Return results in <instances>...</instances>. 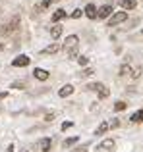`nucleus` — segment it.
<instances>
[{"instance_id":"obj_1","label":"nucleus","mask_w":143,"mask_h":152,"mask_svg":"<svg viewBox=\"0 0 143 152\" xmlns=\"http://www.w3.org/2000/svg\"><path fill=\"white\" fill-rule=\"evenodd\" d=\"M77 45H79V39L75 37V35H70V37L66 39V42H64V52H66V56L74 58V56L77 54Z\"/></svg>"},{"instance_id":"obj_2","label":"nucleus","mask_w":143,"mask_h":152,"mask_svg":"<svg viewBox=\"0 0 143 152\" xmlns=\"http://www.w3.org/2000/svg\"><path fill=\"white\" fill-rule=\"evenodd\" d=\"M126 19H128V14H126V12H116V14H112V18L108 19V25L114 27V25H118V23L126 21Z\"/></svg>"},{"instance_id":"obj_3","label":"nucleus","mask_w":143,"mask_h":152,"mask_svg":"<svg viewBox=\"0 0 143 152\" xmlns=\"http://www.w3.org/2000/svg\"><path fill=\"white\" fill-rule=\"evenodd\" d=\"M89 89H91V91H97L101 98H106V96H108V89H106V87L102 85V83H91Z\"/></svg>"},{"instance_id":"obj_4","label":"nucleus","mask_w":143,"mask_h":152,"mask_svg":"<svg viewBox=\"0 0 143 152\" xmlns=\"http://www.w3.org/2000/svg\"><path fill=\"white\" fill-rule=\"evenodd\" d=\"M12 66H14V67H25V66H29V56L21 54V56H18V58H14Z\"/></svg>"},{"instance_id":"obj_5","label":"nucleus","mask_w":143,"mask_h":152,"mask_svg":"<svg viewBox=\"0 0 143 152\" xmlns=\"http://www.w3.org/2000/svg\"><path fill=\"white\" fill-rule=\"evenodd\" d=\"M110 14H112V6H110V4H105V6H101L97 10V18H101V19L108 18Z\"/></svg>"},{"instance_id":"obj_6","label":"nucleus","mask_w":143,"mask_h":152,"mask_svg":"<svg viewBox=\"0 0 143 152\" xmlns=\"http://www.w3.org/2000/svg\"><path fill=\"white\" fill-rule=\"evenodd\" d=\"M33 75L39 79V81H46V79H49V71H46V69H41V67H35Z\"/></svg>"},{"instance_id":"obj_7","label":"nucleus","mask_w":143,"mask_h":152,"mask_svg":"<svg viewBox=\"0 0 143 152\" xmlns=\"http://www.w3.org/2000/svg\"><path fill=\"white\" fill-rule=\"evenodd\" d=\"M85 15L89 19L97 18V8H95V4H87V6H85Z\"/></svg>"},{"instance_id":"obj_8","label":"nucleus","mask_w":143,"mask_h":152,"mask_svg":"<svg viewBox=\"0 0 143 152\" xmlns=\"http://www.w3.org/2000/svg\"><path fill=\"white\" fill-rule=\"evenodd\" d=\"M64 18H66V12L62 10V8H58V10L52 14V21H54V23H58L60 19H64Z\"/></svg>"},{"instance_id":"obj_9","label":"nucleus","mask_w":143,"mask_h":152,"mask_svg":"<svg viewBox=\"0 0 143 152\" xmlns=\"http://www.w3.org/2000/svg\"><path fill=\"white\" fill-rule=\"evenodd\" d=\"M60 50V45L58 42H52L50 46H46V48H43V54H54V52Z\"/></svg>"},{"instance_id":"obj_10","label":"nucleus","mask_w":143,"mask_h":152,"mask_svg":"<svg viewBox=\"0 0 143 152\" xmlns=\"http://www.w3.org/2000/svg\"><path fill=\"white\" fill-rule=\"evenodd\" d=\"M72 93H74V87H72V85H64V87L60 89V93H58V94H60L62 98H66V96H70Z\"/></svg>"},{"instance_id":"obj_11","label":"nucleus","mask_w":143,"mask_h":152,"mask_svg":"<svg viewBox=\"0 0 143 152\" xmlns=\"http://www.w3.org/2000/svg\"><path fill=\"white\" fill-rule=\"evenodd\" d=\"M130 121H133V123H139V121H143V110L133 112V114H132V118H130Z\"/></svg>"},{"instance_id":"obj_12","label":"nucleus","mask_w":143,"mask_h":152,"mask_svg":"<svg viewBox=\"0 0 143 152\" xmlns=\"http://www.w3.org/2000/svg\"><path fill=\"white\" fill-rule=\"evenodd\" d=\"M120 6L124 8V10H133V8H136V0H122Z\"/></svg>"},{"instance_id":"obj_13","label":"nucleus","mask_w":143,"mask_h":152,"mask_svg":"<svg viewBox=\"0 0 143 152\" xmlns=\"http://www.w3.org/2000/svg\"><path fill=\"white\" fill-rule=\"evenodd\" d=\"M108 129H110V125H108V123H106V121H102L101 125L97 127V131H95V135H102V133H106V131H108Z\"/></svg>"},{"instance_id":"obj_14","label":"nucleus","mask_w":143,"mask_h":152,"mask_svg":"<svg viewBox=\"0 0 143 152\" xmlns=\"http://www.w3.org/2000/svg\"><path fill=\"white\" fill-rule=\"evenodd\" d=\"M60 35H62V27L60 25H54L52 29H50V37H52V39H58Z\"/></svg>"},{"instance_id":"obj_15","label":"nucleus","mask_w":143,"mask_h":152,"mask_svg":"<svg viewBox=\"0 0 143 152\" xmlns=\"http://www.w3.org/2000/svg\"><path fill=\"white\" fill-rule=\"evenodd\" d=\"M41 150L43 152H49L50 150V139H43V141H41Z\"/></svg>"},{"instance_id":"obj_16","label":"nucleus","mask_w":143,"mask_h":152,"mask_svg":"<svg viewBox=\"0 0 143 152\" xmlns=\"http://www.w3.org/2000/svg\"><path fill=\"white\" fill-rule=\"evenodd\" d=\"M126 106H128V104H126L124 100H118L116 104H114V110H116V112H122V110H126Z\"/></svg>"},{"instance_id":"obj_17","label":"nucleus","mask_w":143,"mask_h":152,"mask_svg":"<svg viewBox=\"0 0 143 152\" xmlns=\"http://www.w3.org/2000/svg\"><path fill=\"white\" fill-rule=\"evenodd\" d=\"M75 142H77V137H72V139H66V141H64V146H66V148H68V146H72V145H75Z\"/></svg>"},{"instance_id":"obj_18","label":"nucleus","mask_w":143,"mask_h":152,"mask_svg":"<svg viewBox=\"0 0 143 152\" xmlns=\"http://www.w3.org/2000/svg\"><path fill=\"white\" fill-rule=\"evenodd\" d=\"M101 148H114V141H110V139H108V141H105L101 145Z\"/></svg>"},{"instance_id":"obj_19","label":"nucleus","mask_w":143,"mask_h":152,"mask_svg":"<svg viewBox=\"0 0 143 152\" xmlns=\"http://www.w3.org/2000/svg\"><path fill=\"white\" fill-rule=\"evenodd\" d=\"M77 62H79V66H87L89 58H87V56H77Z\"/></svg>"},{"instance_id":"obj_20","label":"nucleus","mask_w":143,"mask_h":152,"mask_svg":"<svg viewBox=\"0 0 143 152\" xmlns=\"http://www.w3.org/2000/svg\"><path fill=\"white\" fill-rule=\"evenodd\" d=\"M130 71H132V69H130V66H122L120 67V75H128Z\"/></svg>"},{"instance_id":"obj_21","label":"nucleus","mask_w":143,"mask_h":152,"mask_svg":"<svg viewBox=\"0 0 143 152\" xmlns=\"http://www.w3.org/2000/svg\"><path fill=\"white\" fill-rule=\"evenodd\" d=\"M81 75H83V77H89V75H93V69H91V67H87V69L81 71Z\"/></svg>"},{"instance_id":"obj_22","label":"nucleus","mask_w":143,"mask_h":152,"mask_svg":"<svg viewBox=\"0 0 143 152\" xmlns=\"http://www.w3.org/2000/svg\"><path fill=\"white\" fill-rule=\"evenodd\" d=\"M72 125H74V123H72V121H64V123H62V131H66V129H70V127Z\"/></svg>"},{"instance_id":"obj_23","label":"nucleus","mask_w":143,"mask_h":152,"mask_svg":"<svg viewBox=\"0 0 143 152\" xmlns=\"http://www.w3.org/2000/svg\"><path fill=\"white\" fill-rule=\"evenodd\" d=\"M52 2H56V0H43V4H41V6H43V8H49Z\"/></svg>"},{"instance_id":"obj_24","label":"nucleus","mask_w":143,"mask_h":152,"mask_svg":"<svg viewBox=\"0 0 143 152\" xmlns=\"http://www.w3.org/2000/svg\"><path fill=\"white\" fill-rule=\"evenodd\" d=\"M81 14H83V12H81V10L77 8V10H74V12H72V18H79Z\"/></svg>"},{"instance_id":"obj_25","label":"nucleus","mask_w":143,"mask_h":152,"mask_svg":"<svg viewBox=\"0 0 143 152\" xmlns=\"http://www.w3.org/2000/svg\"><path fill=\"white\" fill-rule=\"evenodd\" d=\"M108 125H110V127H118V125H120V121H118V119H114V121L108 123Z\"/></svg>"},{"instance_id":"obj_26","label":"nucleus","mask_w":143,"mask_h":152,"mask_svg":"<svg viewBox=\"0 0 143 152\" xmlns=\"http://www.w3.org/2000/svg\"><path fill=\"white\" fill-rule=\"evenodd\" d=\"M6 96H8V93H0V100H4Z\"/></svg>"},{"instance_id":"obj_27","label":"nucleus","mask_w":143,"mask_h":152,"mask_svg":"<svg viewBox=\"0 0 143 152\" xmlns=\"http://www.w3.org/2000/svg\"><path fill=\"white\" fill-rule=\"evenodd\" d=\"M6 152H14V145H10V146H8V150Z\"/></svg>"},{"instance_id":"obj_28","label":"nucleus","mask_w":143,"mask_h":152,"mask_svg":"<svg viewBox=\"0 0 143 152\" xmlns=\"http://www.w3.org/2000/svg\"><path fill=\"white\" fill-rule=\"evenodd\" d=\"M75 152H85V148H77V150H75Z\"/></svg>"}]
</instances>
